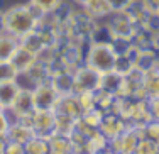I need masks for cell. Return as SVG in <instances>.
Here are the masks:
<instances>
[{
	"mask_svg": "<svg viewBox=\"0 0 159 154\" xmlns=\"http://www.w3.org/2000/svg\"><path fill=\"white\" fill-rule=\"evenodd\" d=\"M117 59V52L112 43H90L83 56V65L97 71L98 75H105L113 71Z\"/></svg>",
	"mask_w": 159,
	"mask_h": 154,
	"instance_id": "cell-2",
	"label": "cell"
},
{
	"mask_svg": "<svg viewBox=\"0 0 159 154\" xmlns=\"http://www.w3.org/2000/svg\"><path fill=\"white\" fill-rule=\"evenodd\" d=\"M157 17H159V12H157Z\"/></svg>",
	"mask_w": 159,
	"mask_h": 154,
	"instance_id": "cell-35",
	"label": "cell"
},
{
	"mask_svg": "<svg viewBox=\"0 0 159 154\" xmlns=\"http://www.w3.org/2000/svg\"><path fill=\"white\" fill-rule=\"evenodd\" d=\"M5 137H7V141H10V142H17V144H24L25 146L34 137V132H32L31 127H27L25 124L16 122V124H10Z\"/></svg>",
	"mask_w": 159,
	"mask_h": 154,
	"instance_id": "cell-12",
	"label": "cell"
},
{
	"mask_svg": "<svg viewBox=\"0 0 159 154\" xmlns=\"http://www.w3.org/2000/svg\"><path fill=\"white\" fill-rule=\"evenodd\" d=\"M59 97L61 95H59V92L56 90V86L52 85L51 78L41 81V83L32 90L34 107L39 108V110H54Z\"/></svg>",
	"mask_w": 159,
	"mask_h": 154,
	"instance_id": "cell-5",
	"label": "cell"
},
{
	"mask_svg": "<svg viewBox=\"0 0 159 154\" xmlns=\"http://www.w3.org/2000/svg\"><path fill=\"white\" fill-rule=\"evenodd\" d=\"M5 147H7V137L0 136V154H5Z\"/></svg>",
	"mask_w": 159,
	"mask_h": 154,
	"instance_id": "cell-32",
	"label": "cell"
},
{
	"mask_svg": "<svg viewBox=\"0 0 159 154\" xmlns=\"http://www.w3.org/2000/svg\"><path fill=\"white\" fill-rule=\"evenodd\" d=\"M81 10L95 22L105 20L113 14L108 0H86L81 5Z\"/></svg>",
	"mask_w": 159,
	"mask_h": 154,
	"instance_id": "cell-9",
	"label": "cell"
},
{
	"mask_svg": "<svg viewBox=\"0 0 159 154\" xmlns=\"http://www.w3.org/2000/svg\"><path fill=\"white\" fill-rule=\"evenodd\" d=\"M56 114H63V115H68V117L78 120L80 117L83 115V110L80 107V100L75 93H68V95H61L56 103V108H54Z\"/></svg>",
	"mask_w": 159,
	"mask_h": 154,
	"instance_id": "cell-10",
	"label": "cell"
},
{
	"mask_svg": "<svg viewBox=\"0 0 159 154\" xmlns=\"http://www.w3.org/2000/svg\"><path fill=\"white\" fill-rule=\"evenodd\" d=\"M19 46H20V39H17L16 36L9 32L0 34V61H10L17 52Z\"/></svg>",
	"mask_w": 159,
	"mask_h": 154,
	"instance_id": "cell-15",
	"label": "cell"
},
{
	"mask_svg": "<svg viewBox=\"0 0 159 154\" xmlns=\"http://www.w3.org/2000/svg\"><path fill=\"white\" fill-rule=\"evenodd\" d=\"M5 31V12H3L2 9H0V34H3Z\"/></svg>",
	"mask_w": 159,
	"mask_h": 154,
	"instance_id": "cell-31",
	"label": "cell"
},
{
	"mask_svg": "<svg viewBox=\"0 0 159 154\" xmlns=\"http://www.w3.org/2000/svg\"><path fill=\"white\" fill-rule=\"evenodd\" d=\"M49 154H75V146L71 137L54 132L49 137Z\"/></svg>",
	"mask_w": 159,
	"mask_h": 154,
	"instance_id": "cell-13",
	"label": "cell"
},
{
	"mask_svg": "<svg viewBox=\"0 0 159 154\" xmlns=\"http://www.w3.org/2000/svg\"><path fill=\"white\" fill-rule=\"evenodd\" d=\"M37 59H39V56H37V54H34L32 51H29V49H25V48L19 46L17 52L14 54V58L10 59V61H12V65L16 66L17 73H24V71H29L34 65H36Z\"/></svg>",
	"mask_w": 159,
	"mask_h": 154,
	"instance_id": "cell-11",
	"label": "cell"
},
{
	"mask_svg": "<svg viewBox=\"0 0 159 154\" xmlns=\"http://www.w3.org/2000/svg\"><path fill=\"white\" fill-rule=\"evenodd\" d=\"M75 154H83V152H75Z\"/></svg>",
	"mask_w": 159,
	"mask_h": 154,
	"instance_id": "cell-34",
	"label": "cell"
},
{
	"mask_svg": "<svg viewBox=\"0 0 159 154\" xmlns=\"http://www.w3.org/2000/svg\"><path fill=\"white\" fill-rule=\"evenodd\" d=\"M144 95H146L147 100L159 97V70L157 68L144 73Z\"/></svg>",
	"mask_w": 159,
	"mask_h": 154,
	"instance_id": "cell-16",
	"label": "cell"
},
{
	"mask_svg": "<svg viewBox=\"0 0 159 154\" xmlns=\"http://www.w3.org/2000/svg\"><path fill=\"white\" fill-rule=\"evenodd\" d=\"M137 129V127H135ZM139 132H141V137H146L149 141L159 142V120H149L146 125L139 127Z\"/></svg>",
	"mask_w": 159,
	"mask_h": 154,
	"instance_id": "cell-23",
	"label": "cell"
},
{
	"mask_svg": "<svg viewBox=\"0 0 159 154\" xmlns=\"http://www.w3.org/2000/svg\"><path fill=\"white\" fill-rule=\"evenodd\" d=\"M134 154H159V144L154 141H149L146 137H141Z\"/></svg>",
	"mask_w": 159,
	"mask_h": 154,
	"instance_id": "cell-24",
	"label": "cell"
},
{
	"mask_svg": "<svg viewBox=\"0 0 159 154\" xmlns=\"http://www.w3.org/2000/svg\"><path fill=\"white\" fill-rule=\"evenodd\" d=\"M73 76H75V88H73L75 95H78L81 92H98L100 90L102 75H98L97 71L88 68L86 65H80L73 71Z\"/></svg>",
	"mask_w": 159,
	"mask_h": 154,
	"instance_id": "cell-6",
	"label": "cell"
},
{
	"mask_svg": "<svg viewBox=\"0 0 159 154\" xmlns=\"http://www.w3.org/2000/svg\"><path fill=\"white\" fill-rule=\"evenodd\" d=\"M135 70V61L127 54H117V59H115V66H113V71L119 73L120 76H129L132 71Z\"/></svg>",
	"mask_w": 159,
	"mask_h": 154,
	"instance_id": "cell-19",
	"label": "cell"
},
{
	"mask_svg": "<svg viewBox=\"0 0 159 154\" xmlns=\"http://www.w3.org/2000/svg\"><path fill=\"white\" fill-rule=\"evenodd\" d=\"M112 7V12H125L129 7H132L137 0H108Z\"/></svg>",
	"mask_w": 159,
	"mask_h": 154,
	"instance_id": "cell-26",
	"label": "cell"
},
{
	"mask_svg": "<svg viewBox=\"0 0 159 154\" xmlns=\"http://www.w3.org/2000/svg\"><path fill=\"white\" fill-rule=\"evenodd\" d=\"M105 22H107L108 29L112 32V41L113 39L132 41L139 29L127 12H113L108 19H105Z\"/></svg>",
	"mask_w": 159,
	"mask_h": 154,
	"instance_id": "cell-4",
	"label": "cell"
},
{
	"mask_svg": "<svg viewBox=\"0 0 159 154\" xmlns=\"http://www.w3.org/2000/svg\"><path fill=\"white\" fill-rule=\"evenodd\" d=\"M75 127H76V120L75 119L68 117V115H63V114H56V134L70 136L75 130Z\"/></svg>",
	"mask_w": 159,
	"mask_h": 154,
	"instance_id": "cell-21",
	"label": "cell"
},
{
	"mask_svg": "<svg viewBox=\"0 0 159 154\" xmlns=\"http://www.w3.org/2000/svg\"><path fill=\"white\" fill-rule=\"evenodd\" d=\"M76 97L80 100V107H81L83 114L98 108L97 107V92H81V93H78Z\"/></svg>",
	"mask_w": 159,
	"mask_h": 154,
	"instance_id": "cell-22",
	"label": "cell"
},
{
	"mask_svg": "<svg viewBox=\"0 0 159 154\" xmlns=\"http://www.w3.org/2000/svg\"><path fill=\"white\" fill-rule=\"evenodd\" d=\"M17 76V70L12 65V61H0V83L12 81Z\"/></svg>",
	"mask_w": 159,
	"mask_h": 154,
	"instance_id": "cell-25",
	"label": "cell"
},
{
	"mask_svg": "<svg viewBox=\"0 0 159 154\" xmlns=\"http://www.w3.org/2000/svg\"><path fill=\"white\" fill-rule=\"evenodd\" d=\"M10 127V120H9V115L3 108H0V136H5L7 130Z\"/></svg>",
	"mask_w": 159,
	"mask_h": 154,
	"instance_id": "cell-29",
	"label": "cell"
},
{
	"mask_svg": "<svg viewBox=\"0 0 159 154\" xmlns=\"http://www.w3.org/2000/svg\"><path fill=\"white\" fill-rule=\"evenodd\" d=\"M5 154H25V146L24 144H17V142L7 141Z\"/></svg>",
	"mask_w": 159,
	"mask_h": 154,
	"instance_id": "cell-27",
	"label": "cell"
},
{
	"mask_svg": "<svg viewBox=\"0 0 159 154\" xmlns=\"http://www.w3.org/2000/svg\"><path fill=\"white\" fill-rule=\"evenodd\" d=\"M19 122H22L27 127H31L34 136H41V137L49 139L56 132V114H54V110H39V108H34L31 114L20 117Z\"/></svg>",
	"mask_w": 159,
	"mask_h": 154,
	"instance_id": "cell-3",
	"label": "cell"
},
{
	"mask_svg": "<svg viewBox=\"0 0 159 154\" xmlns=\"http://www.w3.org/2000/svg\"><path fill=\"white\" fill-rule=\"evenodd\" d=\"M19 92H20V86L17 85L16 80L0 83V108L7 110V108L12 107L16 98H17V95H19Z\"/></svg>",
	"mask_w": 159,
	"mask_h": 154,
	"instance_id": "cell-14",
	"label": "cell"
},
{
	"mask_svg": "<svg viewBox=\"0 0 159 154\" xmlns=\"http://www.w3.org/2000/svg\"><path fill=\"white\" fill-rule=\"evenodd\" d=\"M73 2H75V3H76V5H78V7H81V5H83V3H85V2H86V0H73Z\"/></svg>",
	"mask_w": 159,
	"mask_h": 154,
	"instance_id": "cell-33",
	"label": "cell"
},
{
	"mask_svg": "<svg viewBox=\"0 0 159 154\" xmlns=\"http://www.w3.org/2000/svg\"><path fill=\"white\" fill-rule=\"evenodd\" d=\"M139 141H141V132H139V129L129 125L119 137L112 139V141L108 142V146H110V149L115 154H134Z\"/></svg>",
	"mask_w": 159,
	"mask_h": 154,
	"instance_id": "cell-7",
	"label": "cell"
},
{
	"mask_svg": "<svg viewBox=\"0 0 159 154\" xmlns=\"http://www.w3.org/2000/svg\"><path fill=\"white\" fill-rule=\"evenodd\" d=\"M147 105H149V114L152 120H159V97L157 98H149L147 100Z\"/></svg>",
	"mask_w": 159,
	"mask_h": 154,
	"instance_id": "cell-28",
	"label": "cell"
},
{
	"mask_svg": "<svg viewBox=\"0 0 159 154\" xmlns=\"http://www.w3.org/2000/svg\"><path fill=\"white\" fill-rule=\"evenodd\" d=\"M29 3H31L36 10H39L43 16H48V14L58 12L63 7L64 0H29Z\"/></svg>",
	"mask_w": 159,
	"mask_h": 154,
	"instance_id": "cell-18",
	"label": "cell"
},
{
	"mask_svg": "<svg viewBox=\"0 0 159 154\" xmlns=\"http://www.w3.org/2000/svg\"><path fill=\"white\" fill-rule=\"evenodd\" d=\"M122 81H124V76H120V75L115 73V71L105 73V75H102L100 90H103V92H108V93H112V95L117 97V93H119V90H120V85H122Z\"/></svg>",
	"mask_w": 159,
	"mask_h": 154,
	"instance_id": "cell-17",
	"label": "cell"
},
{
	"mask_svg": "<svg viewBox=\"0 0 159 154\" xmlns=\"http://www.w3.org/2000/svg\"><path fill=\"white\" fill-rule=\"evenodd\" d=\"M129 127V124L125 122V119H122L119 114H113V112H108V114L103 115V119H102V124L100 127H98V130H100L102 134H103L105 137L108 139V141H112V139L119 137L120 134L124 132Z\"/></svg>",
	"mask_w": 159,
	"mask_h": 154,
	"instance_id": "cell-8",
	"label": "cell"
},
{
	"mask_svg": "<svg viewBox=\"0 0 159 154\" xmlns=\"http://www.w3.org/2000/svg\"><path fill=\"white\" fill-rule=\"evenodd\" d=\"M139 3H141L149 14H157L159 12V0H139Z\"/></svg>",
	"mask_w": 159,
	"mask_h": 154,
	"instance_id": "cell-30",
	"label": "cell"
},
{
	"mask_svg": "<svg viewBox=\"0 0 159 154\" xmlns=\"http://www.w3.org/2000/svg\"><path fill=\"white\" fill-rule=\"evenodd\" d=\"M25 154H49V139L34 136L25 144Z\"/></svg>",
	"mask_w": 159,
	"mask_h": 154,
	"instance_id": "cell-20",
	"label": "cell"
},
{
	"mask_svg": "<svg viewBox=\"0 0 159 154\" xmlns=\"http://www.w3.org/2000/svg\"><path fill=\"white\" fill-rule=\"evenodd\" d=\"M3 12H5V31L9 34L16 36L17 39H22V37L29 36L31 32L37 31L41 19L44 17L29 2L7 7Z\"/></svg>",
	"mask_w": 159,
	"mask_h": 154,
	"instance_id": "cell-1",
	"label": "cell"
}]
</instances>
